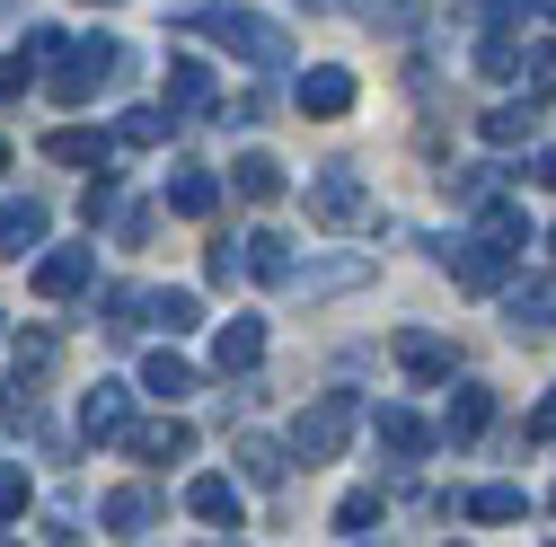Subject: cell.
<instances>
[{
	"label": "cell",
	"mask_w": 556,
	"mask_h": 547,
	"mask_svg": "<svg viewBox=\"0 0 556 547\" xmlns=\"http://www.w3.org/2000/svg\"><path fill=\"white\" fill-rule=\"evenodd\" d=\"M389 354H397V371H415V380H451V335H433V327H397L389 335Z\"/></svg>",
	"instance_id": "cell-8"
},
{
	"label": "cell",
	"mask_w": 556,
	"mask_h": 547,
	"mask_svg": "<svg viewBox=\"0 0 556 547\" xmlns=\"http://www.w3.org/2000/svg\"><path fill=\"white\" fill-rule=\"evenodd\" d=\"M10 354H18V389H36V380L53 371V335H18Z\"/></svg>",
	"instance_id": "cell-33"
},
{
	"label": "cell",
	"mask_w": 556,
	"mask_h": 547,
	"mask_svg": "<svg viewBox=\"0 0 556 547\" xmlns=\"http://www.w3.org/2000/svg\"><path fill=\"white\" fill-rule=\"evenodd\" d=\"M124 424H132V389H124V380H98V389L80 397V433H89V442H124Z\"/></svg>",
	"instance_id": "cell-9"
},
{
	"label": "cell",
	"mask_w": 556,
	"mask_h": 547,
	"mask_svg": "<svg viewBox=\"0 0 556 547\" xmlns=\"http://www.w3.org/2000/svg\"><path fill=\"white\" fill-rule=\"evenodd\" d=\"M504 327L513 335H547L556 327V274H530V283L513 274V283H504Z\"/></svg>",
	"instance_id": "cell-6"
},
{
	"label": "cell",
	"mask_w": 556,
	"mask_h": 547,
	"mask_svg": "<svg viewBox=\"0 0 556 547\" xmlns=\"http://www.w3.org/2000/svg\"><path fill=\"white\" fill-rule=\"evenodd\" d=\"M213 203H222L213 168H177V177H168V213H177V221H213Z\"/></svg>",
	"instance_id": "cell-20"
},
{
	"label": "cell",
	"mask_w": 556,
	"mask_h": 547,
	"mask_svg": "<svg viewBox=\"0 0 556 547\" xmlns=\"http://www.w3.org/2000/svg\"><path fill=\"white\" fill-rule=\"evenodd\" d=\"M477 72H485V80H521V44H513V36H485V44H477Z\"/></svg>",
	"instance_id": "cell-32"
},
{
	"label": "cell",
	"mask_w": 556,
	"mask_h": 547,
	"mask_svg": "<svg viewBox=\"0 0 556 547\" xmlns=\"http://www.w3.org/2000/svg\"><path fill=\"white\" fill-rule=\"evenodd\" d=\"M301 115H318V124L354 115V72H336V62H318V72H301Z\"/></svg>",
	"instance_id": "cell-10"
},
{
	"label": "cell",
	"mask_w": 556,
	"mask_h": 547,
	"mask_svg": "<svg viewBox=\"0 0 556 547\" xmlns=\"http://www.w3.org/2000/svg\"><path fill=\"white\" fill-rule=\"evenodd\" d=\"M477 213H485V221H477L468 239H451V247H442V265H451V283H459V292H504L513 274H521L530 221H521V203H504V194H485Z\"/></svg>",
	"instance_id": "cell-1"
},
{
	"label": "cell",
	"mask_w": 556,
	"mask_h": 547,
	"mask_svg": "<svg viewBox=\"0 0 556 547\" xmlns=\"http://www.w3.org/2000/svg\"><path fill=\"white\" fill-rule=\"evenodd\" d=\"M530 442H556V397H547L539 416H530Z\"/></svg>",
	"instance_id": "cell-42"
},
{
	"label": "cell",
	"mask_w": 556,
	"mask_h": 547,
	"mask_svg": "<svg viewBox=\"0 0 556 547\" xmlns=\"http://www.w3.org/2000/svg\"><path fill=\"white\" fill-rule=\"evenodd\" d=\"M203 274H213V292H230L239 274H248V265H239V239H222V247H213V265H203Z\"/></svg>",
	"instance_id": "cell-39"
},
{
	"label": "cell",
	"mask_w": 556,
	"mask_h": 547,
	"mask_svg": "<svg viewBox=\"0 0 556 547\" xmlns=\"http://www.w3.org/2000/svg\"><path fill=\"white\" fill-rule=\"evenodd\" d=\"M213 362H222L230 380H239V371H256V362H265V318H230V327L213 335Z\"/></svg>",
	"instance_id": "cell-17"
},
{
	"label": "cell",
	"mask_w": 556,
	"mask_h": 547,
	"mask_svg": "<svg viewBox=\"0 0 556 547\" xmlns=\"http://www.w3.org/2000/svg\"><path fill=\"white\" fill-rule=\"evenodd\" d=\"M98 521H106V538H151L160 530V495L151 486H124V495H106Z\"/></svg>",
	"instance_id": "cell-12"
},
{
	"label": "cell",
	"mask_w": 556,
	"mask_h": 547,
	"mask_svg": "<svg viewBox=\"0 0 556 547\" xmlns=\"http://www.w3.org/2000/svg\"><path fill=\"white\" fill-rule=\"evenodd\" d=\"M142 318L168 327V335H186V327H203V301L194 292H142Z\"/></svg>",
	"instance_id": "cell-27"
},
{
	"label": "cell",
	"mask_w": 556,
	"mask_h": 547,
	"mask_svg": "<svg viewBox=\"0 0 556 547\" xmlns=\"http://www.w3.org/2000/svg\"><path fill=\"white\" fill-rule=\"evenodd\" d=\"M18 512H27V468L0 459V521H18Z\"/></svg>",
	"instance_id": "cell-37"
},
{
	"label": "cell",
	"mask_w": 556,
	"mask_h": 547,
	"mask_svg": "<svg viewBox=\"0 0 556 547\" xmlns=\"http://www.w3.org/2000/svg\"><path fill=\"white\" fill-rule=\"evenodd\" d=\"M106 221H115L124 247H142V239H151V213H142V203H132V213H106Z\"/></svg>",
	"instance_id": "cell-41"
},
{
	"label": "cell",
	"mask_w": 556,
	"mask_h": 547,
	"mask_svg": "<svg viewBox=\"0 0 556 547\" xmlns=\"http://www.w3.org/2000/svg\"><path fill=\"white\" fill-rule=\"evenodd\" d=\"M239 476H248V486H283V476H292V450L265 442V433H239Z\"/></svg>",
	"instance_id": "cell-21"
},
{
	"label": "cell",
	"mask_w": 556,
	"mask_h": 547,
	"mask_svg": "<svg viewBox=\"0 0 556 547\" xmlns=\"http://www.w3.org/2000/svg\"><path fill=\"white\" fill-rule=\"evenodd\" d=\"M142 389H151L160 406H186L203 380H194V362H177V354H151V362H142Z\"/></svg>",
	"instance_id": "cell-25"
},
{
	"label": "cell",
	"mask_w": 556,
	"mask_h": 547,
	"mask_svg": "<svg viewBox=\"0 0 556 547\" xmlns=\"http://www.w3.org/2000/svg\"><path fill=\"white\" fill-rule=\"evenodd\" d=\"M45 230H53V213H45L36 194L0 203V256H27V247H45Z\"/></svg>",
	"instance_id": "cell-15"
},
{
	"label": "cell",
	"mask_w": 556,
	"mask_h": 547,
	"mask_svg": "<svg viewBox=\"0 0 556 547\" xmlns=\"http://www.w3.org/2000/svg\"><path fill=\"white\" fill-rule=\"evenodd\" d=\"M106 132H89V124H62V132H45V160H62V168H106Z\"/></svg>",
	"instance_id": "cell-19"
},
{
	"label": "cell",
	"mask_w": 556,
	"mask_h": 547,
	"mask_svg": "<svg viewBox=\"0 0 556 547\" xmlns=\"http://www.w3.org/2000/svg\"><path fill=\"white\" fill-rule=\"evenodd\" d=\"M168 98H177V115H213L222 106V80L203 72V62H168Z\"/></svg>",
	"instance_id": "cell-22"
},
{
	"label": "cell",
	"mask_w": 556,
	"mask_h": 547,
	"mask_svg": "<svg viewBox=\"0 0 556 547\" xmlns=\"http://www.w3.org/2000/svg\"><path fill=\"white\" fill-rule=\"evenodd\" d=\"M363 213H371V186H363L354 160H336V168L309 177V221H318V230H354Z\"/></svg>",
	"instance_id": "cell-4"
},
{
	"label": "cell",
	"mask_w": 556,
	"mask_h": 547,
	"mask_svg": "<svg viewBox=\"0 0 556 547\" xmlns=\"http://www.w3.org/2000/svg\"><path fill=\"white\" fill-rule=\"evenodd\" d=\"M521 98H539V106H556V44H539V53L521 62Z\"/></svg>",
	"instance_id": "cell-31"
},
{
	"label": "cell",
	"mask_w": 556,
	"mask_h": 547,
	"mask_svg": "<svg viewBox=\"0 0 556 547\" xmlns=\"http://www.w3.org/2000/svg\"><path fill=\"white\" fill-rule=\"evenodd\" d=\"M442 186H451V203H485V194L504 186V168H485V160H477V168H459V177H442Z\"/></svg>",
	"instance_id": "cell-34"
},
{
	"label": "cell",
	"mask_w": 556,
	"mask_h": 547,
	"mask_svg": "<svg viewBox=\"0 0 556 547\" xmlns=\"http://www.w3.org/2000/svg\"><path fill=\"white\" fill-rule=\"evenodd\" d=\"M530 10H539V0H468V18H477V27H521Z\"/></svg>",
	"instance_id": "cell-35"
},
{
	"label": "cell",
	"mask_w": 556,
	"mask_h": 547,
	"mask_svg": "<svg viewBox=\"0 0 556 547\" xmlns=\"http://www.w3.org/2000/svg\"><path fill=\"white\" fill-rule=\"evenodd\" d=\"M485 424H495V389H477V380H468V389H451V406H442V424H433V433H442V442H477Z\"/></svg>",
	"instance_id": "cell-11"
},
{
	"label": "cell",
	"mask_w": 556,
	"mask_h": 547,
	"mask_svg": "<svg viewBox=\"0 0 556 547\" xmlns=\"http://www.w3.org/2000/svg\"><path fill=\"white\" fill-rule=\"evenodd\" d=\"M354 283H371V256H327V265H283V292H301V301H327V292H354Z\"/></svg>",
	"instance_id": "cell-7"
},
{
	"label": "cell",
	"mask_w": 556,
	"mask_h": 547,
	"mask_svg": "<svg viewBox=\"0 0 556 547\" xmlns=\"http://www.w3.org/2000/svg\"><path fill=\"white\" fill-rule=\"evenodd\" d=\"M89 274H98V247H53V256L36 265V292H45V301H72Z\"/></svg>",
	"instance_id": "cell-13"
},
{
	"label": "cell",
	"mask_w": 556,
	"mask_h": 547,
	"mask_svg": "<svg viewBox=\"0 0 556 547\" xmlns=\"http://www.w3.org/2000/svg\"><path fill=\"white\" fill-rule=\"evenodd\" d=\"M539 132V98H513V106H485V142L495 151H521Z\"/></svg>",
	"instance_id": "cell-23"
},
{
	"label": "cell",
	"mask_w": 556,
	"mask_h": 547,
	"mask_svg": "<svg viewBox=\"0 0 556 547\" xmlns=\"http://www.w3.org/2000/svg\"><path fill=\"white\" fill-rule=\"evenodd\" d=\"M106 327H115V335L142 327V292H132V283H115V292H106Z\"/></svg>",
	"instance_id": "cell-36"
},
{
	"label": "cell",
	"mask_w": 556,
	"mask_h": 547,
	"mask_svg": "<svg viewBox=\"0 0 556 547\" xmlns=\"http://www.w3.org/2000/svg\"><path fill=\"white\" fill-rule=\"evenodd\" d=\"M27 80H36V53H10V62H0V106L27 98Z\"/></svg>",
	"instance_id": "cell-38"
},
{
	"label": "cell",
	"mask_w": 556,
	"mask_h": 547,
	"mask_svg": "<svg viewBox=\"0 0 556 547\" xmlns=\"http://www.w3.org/2000/svg\"><path fill=\"white\" fill-rule=\"evenodd\" d=\"M521 512H530L521 486H477V495H468V521H521Z\"/></svg>",
	"instance_id": "cell-30"
},
{
	"label": "cell",
	"mask_w": 556,
	"mask_h": 547,
	"mask_svg": "<svg viewBox=\"0 0 556 547\" xmlns=\"http://www.w3.org/2000/svg\"><path fill=\"white\" fill-rule=\"evenodd\" d=\"M89 10H115V0H89Z\"/></svg>",
	"instance_id": "cell-45"
},
{
	"label": "cell",
	"mask_w": 556,
	"mask_h": 547,
	"mask_svg": "<svg viewBox=\"0 0 556 547\" xmlns=\"http://www.w3.org/2000/svg\"><path fill=\"white\" fill-rule=\"evenodd\" d=\"M547 256H556V230H547Z\"/></svg>",
	"instance_id": "cell-46"
},
{
	"label": "cell",
	"mask_w": 556,
	"mask_h": 547,
	"mask_svg": "<svg viewBox=\"0 0 556 547\" xmlns=\"http://www.w3.org/2000/svg\"><path fill=\"white\" fill-rule=\"evenodd\" d=\"M354 424H363V397H354V389H327L318 406H301V424H292V459L327 468L344 442H354Z\"/></svg>",
	"instance_id": "cell-3"
},
{
	"label": "cell",
	"mask_w": 556,
	"mask_h": 547,
	"mask_svg": "<svg viewBox=\"0 0 556 547\" xmlns=\"http://www.w3.org/2000/svg\"><path fill=\"white\" fill-rule=\"evenodd\" d=\"M168 132H177V106H132V115L106 132V142H115V151H160Z\"/></svg>",
	"instance_id": "cell-18"
},
{
	"label": "cell",
	"mask_w": 556,
	"mask_h": 547,
	"mask_svg": "<svg viewBox=\"0 0 556 547\" xmlns=\"http://www.w3.org/2000/svg\"><path fill=\"white\" fill-rule=\"evenodd\" d=\"M186 27L213 36V44L239 53V62H256V72H283V62H292V36L274 27L265 10H239V0H203V10H186Z\"/></svg>",
	"instance_id": "cell-2"
},
{
	"label": "cell",
	"mask_w": 556,
	"mask_h": 547,
	"mask_svg": "<svg viewBox=\"0 0 556 547\" xmlns=\"http://www.w3.org/2000/svg\"><path fill=\"white\" fill-rule=\"evenodd\" d=\"M371 530H380V486H354L336 504V538H371Z\"/></svg>",
	"instance_id": "cell-28"
},
{
	"label": "cell",
	"mask_w": 556,
	"mask_h": 547,
	"mask_svg": "<svg viewBox=\"0 0 556 547\" xmlns=\"http://www.w3.org/2000/svg\"><path fill=\"white\" fill-rule=\"evenodd\" d=\"M539 186H547V194H556V142H547V151H539Z\"/></svg>",
	"instance_id": "cell-43"
},
{
	"label": "cell",
	"mask_w": 556,
	"mask_h": 547,
	"mask_svg": "<svg viewBox=\"0 0 556 547\" xmlns=\"http://www.w3.org/2000/svg\"><path fill=\"white\" fill-rule=\"evenodd\" d=\"M0 177H10V142H0Z\"/></svg>",
	"instance_id": "cell-44"
},
{
	"label": "cell",
	"mask_w": 556,
	"mask_h": 547,
	"mask_svg": "<svg viewBox=\"0 0 556 547\" xmlns=\"http://www.w3.org/2000/svg\"><path fill=\"white\" fill-rule=\"evenodd\" d=\"M239 194H248V203H274V194H283V160L248 151V160H239Z\"/></svg>",
	"instance_id": "cell-29"
},
{
	"label": "cell",
	"mask_w": 556,
	"mask_h": 547,
	"mask_svg": "<svg viewBox=\"0 0 556 547\" xmlns=\"http://www.w3.org/2000/svg\"><path fill=\"white\" fill-rule=\"evenodd\" d=\"M371 433H380V442H389L397 459H425V450L442 442V433H433L425 416H415V406H380V416H371Z\"/></svg>",
	"instance_id": "cell-16"
},
{
	"label": "cell",
	"mask_w": 556,
	"mask_h": 547,
	"mask_svg": "<svg viewBox=\"0 0 556 547\" xmlns=\"http://www.w3.org/2000/svg\"><path fill=\"white\" fill-rule=\"evenodd\" d=\"M124 450H132V459H186V450H194V424H186V416H160V424H124Z\"/></svg>",
	"instance_id": "cell-14"
},
{
	"label": "cell",
	"mask_w": 556,
	"mask_h": 547,
	"mask_svg": "<svg viewBox=\"0 0 556 547\" xmlns=\"http://www.w3.org/2000/svg\"><path fill=\"white\" fill-rule=\"evenodd\" d=\"M239 265L256 274V283H283V265H292V239H283V230H248V239H239Z\"/></svg>",
	"instance_id": "cell-24"
},
{
	"label": "cell",
	"mask_w": 556,
	"mask_h": 547,
	"mask_svg": "<svg viewBox=\"0 0 556 547\" xmlns=\"http://www.w3.org/2000/svg\"><path fill=\"white\" fill-rule=\"evenodd\" d=\"M547 10H556V0H547Z\"/></svg>",
	"instance_id": "cell-48"
},
{
	"label": "cell",
	"mask_w": 556,
	"mask_h": 547,
	"mask_svg": "<svg viewBox=\"0 0 556 547\" xmlns=\"http://www.w3.org/2000/svg\"><path fill=\"white\" fill-rule=\"evenodd\" d=\"M62 53H72V62L53 72V98H62V106H80V98H89V89H98V80L115 72V62H124V53L106 44V36H80V44H62Z\"/></svg>",
	"instance_id": "cell-5"
},
{
	"label": "cell",
	"mask_w": 556,
	"mask_h": 547,
	"mask_svg": "<svg viewBox=\"0 0 556 547\" xmlns=\"http://www.w3.org/2000/svg\"><path fill=\"white\" fill-rule=\"evenodd\" d=\"M371 27H415V0H363Z\"/></svg>",
	"instance_id": "cell-40"
},
{
	"label": "cell",
	"mask_w": 556,
	"mask_h": 547,
	"mask_svg": "<svg viewBox=\"0 0 556 547\" xmlns=\"http://www.w3.org/2000/svg\"><path fill=\"white\" fill-rule=\"evenodd\" d=\"M186 512H194V521H239V486H230V476H194V486H186Z\"/></svg>",
	"instance_id": "cell-26"
},
{
	"label": "cell",
	"mask_w": 556,
	"mask_h": 547,
	"mask_svg": "<svg viewBox=\"0 0 556 547\" xmlns=\"http://www.w3.org/2000/svg\"><path fill=\"white\" fill-rule=\"evenodd\" d=\"M309 10H318V0H309Z\"/></svg>",
	"instance_id": "cell-47"
}]
</instances>
